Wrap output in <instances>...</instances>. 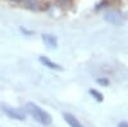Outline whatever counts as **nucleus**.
Returning <instances> with one entry per match:
<instances>
[{
	"label": "nucleus",
	"instance_id": "nucleus-1",
	"mask_svg": "<svg viewBox=\"0 0 128 127\" xmlns=\"http://www.w3.org/2000/svg\"><path fill=\"white\" fill-rule=\"evenodd\" d=\"M26 110H27V113L35 121H37L38 123L44 124V126H49L51 123V121H52L51 119V115L48 112H45L44 109H41L38 105L35 104V103H31V101L27 103L26 104Z\"/></svg>",
	"mask_w": 128,
	"mask_h": 127
},
{
	"label": "nucleus",
	"instance_id": "nucleus-2",
	"mask_svg": "<svg viewBox=\"0 0 128 127\" xmlns=\"http://www.w3.org/2000/svg\"><path fill=\"white\" fill-rule=\"evenodd\" d=\"M104 19L108 23L113 25V26H123L126 22V17L124 14L118 9H113V10H108L104 14Z\"/></svg>",
	"mask_w": 128,
	"mask_h": 127
},
{
	"label": "nucleus",
	"instance_id": "nucleus-3",
	"mask_svg": "<svg viewBox=\"0 0 128 127\" xmlns=\"http://www.w3.org/2000/svg\"><path fill=\"white\" fill-rule=\"evenodd\" d=\"M3 112L12 119H17V121H24L26 119V113L24 110L19 109V108H10L8 105H2Z\"/></svg>",
	"mask_w": 128,
	"mask_h": 127
},
{
	"label": "nucleus",
	"instance_id": "nucleus-4",
	"mask_svg": "<svg viewBox=\"0 0 128 127\" xmlns=\"http://www.w3.org/2000/svg\"><path fill=\"white\" fill-rule=\"evenodd\" d=\"M44 44L49 48V49H56L58 48V40L54 35H50V34H44L41 36Z\"/></svg>",
	"mask_w": 128,
	"mask_h": 127
},
{
	"label": "nucleus",
	"instance_id": "nucleus-5",
	"mask_svg": "<svg viewBox=\"0 0 128 127\" xmlns=\"http://www.w3.org/2000/svg\"><path fill=\"white\" fill-rule=\"evenodd\" d=\"M38 60H40L41 64H44L45 67H48V68H50V69H55V71H62V69H63L62 66H59L58 63H55V62L50 60L48 57H40Z\"/></svg>",
	"mask_w": 128,
	"mask_h": 127
},
{
	"label": "nucleus",
	"instance_id": "nucleus-6",
	"mask_svg": "<svg viewBox=\"0 0 128 127\" xmlns=\"http://www.w3.org/2000/svg\"><path fill=\"white\" fill-rule=\"evenodd\" d=\"M63 118H64V121L69 124V127H83L81 124V122L76 117H74L73 114H70V113H64L63 114Z\"/></svg>",
	"mask_w": 128,
	"mask_h": 127
},
{
	"label": "nucleus",
	"instance_id": "nucleus-7",
	"mask_svg": "<svg viewBox=\"0 0 128 127\" xmlns=\"http://www.w3.org/2000/svg\"><path fill=\"white\" fill-rule=\"evenodd\" d=\"M22 3L27 9L35 10V12H37V10L41 9V2L40 0H23Z\"/></svg>",
	"mask_w": 128,
	"mask_h": 127
},
{
	"label": "nucleus",
	"instance_id": "nucleus-8",
	"mask_svg": "<svg viewBox=\"0 0 128 127\" xmlns=\"http://www.w3.org/2000/svg\"><path fill=\"white\" fill-rule=\"evenodd\" d=\"M90 95H91V96H94L96 100H98V101H102L104 100V96H102V94L101 92H99L98 90H94V89H90Z\"/></svg>",
	"mask_w": 128,
	"mask_h": 127
},
{
	"label": "nucleus",
	"instance_id": "nucleus-9",
	"mask_svg": "<svg viewBox=\"0 0 128 127\" xmlns=\"http://www.w3.org/2000/svg\"><path fill=\"white\" fill-rule=\"evenodd\" d=\"M96 82H98L100 86H108V85H109V80L108 78H98Z\"/></svg>",
	"mask_w": 128,
	"mask_h": 127
},
{
	"label": "nucleus",
	"instance_id": "nucleus-10",
	"mask_svg": "<svg viewBox=\"0 0 128 127\" xmlns=\"http://www.w3.org/2000/svg\"><path fill=\"white\" fill-rule=\"evenodd\" d=\"M70 2H72V0H59V3H60L62 5H68Z\"/></svg>",
	"mask_w": 128,
	"mask_h": 127
},
{
	"label": "nucleus",
	"instance_id": "nucleus-11",
	"mask_svg": "<svg viewBox=\"0 0 128 127\" xmlns=\"http://www.w3.org/2000/svg\"><path fill=\"white\" fill-rule=\"evenodd\" d=\"M118 127H128V122H119L118 123Z\"/></svg>",
	"mask_w": 128,
	"mask_h": 127
},
{
	"label": "nucleus",
	"instance_id": "nucleus-12",
	"mask_svg": "<svg viewBox=\"0 0 128 127\" xmlns=\"http://www.w3.org/2000/svg\"><path fill=\"white\" fill-rule=\"evenodd\" d=\"M12 3H16V4H19V3H22L23 0H10Z\"/></svg>",
	"mask_w": 128,
	"mask_h": 127
}]
</instances>
